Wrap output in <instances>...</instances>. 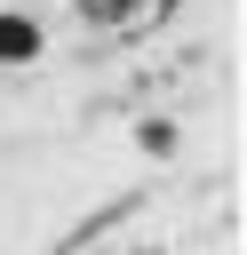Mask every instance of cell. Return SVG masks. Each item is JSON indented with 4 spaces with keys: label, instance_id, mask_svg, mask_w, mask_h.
<instances>
[{
    "label": "cell",
    "instance_id": "6da1fadb",
    "mask_svg": "<svg viewBox=\"0 0 247 255\" xmlns=\"http://www.w3.org/2000/svg\"><path fill=\"white\" fill-rule=\"evenodd\" d=\"M40 56V24L32 16H0V64H32Z\"/></svg>",
    "mask_w": 247,
    "mask_h": 255
},
{
    "label": "cell",
    "instance_id": "7a4b0ae2",
    "mask_svg": "<svg viewBox=\"0 0 247 255\" xmlns=\"http://www.w3.org/2000/svg\"><path fill=\"white\" fill-rule=\"evenodd\" d=\"M72 8H80L88 24H120V16H135L143 0H72Z\"/></svg>",
    "mask_w": 247,
    "mask_h": 255
}]
</instances>
